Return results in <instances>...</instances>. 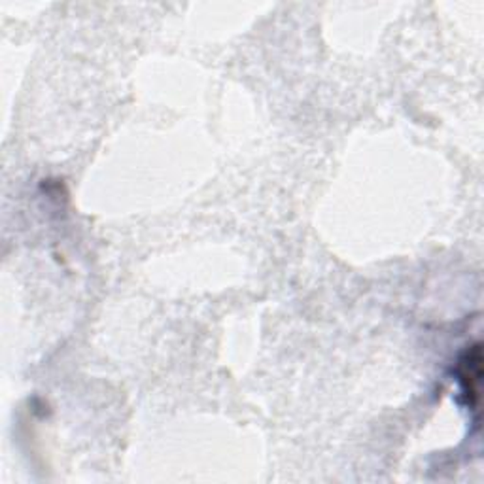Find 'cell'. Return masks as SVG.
<instances>
[{
    "label": "cell",
    "instance_id": "cell-1",
    "mask_svg": "<svg viewBox=\"0 0 484 484\" xmlns=\"http://www.w3.org/2000/svg\"><path fill=\"white\" fill-rule=\"evenodd\" d=\"M482 356H480V345L471 346L463 354L460 360V380L463 384V390L467 396L470 405H477L479 401V386L482 377Z\"/></svg>",
    "mask_w": 484,
    "mask_h": 484
}]
</instances>
